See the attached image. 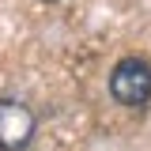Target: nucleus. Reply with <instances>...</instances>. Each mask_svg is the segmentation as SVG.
I'll return each instance as SVG.
<instances>
[{
	"label": "nucleus",
	"mask_w": 151,
	"mask_h": 151,
	"mask_svg": "<svg viewBox=\"0 0 151 151\" xmlns=\"http://www.w3.org/2000/svg\"><path fill=\"white\" fill-rule=\"evenodd\" d=\"M110 94L129 110L147 106L151 102V64L140 60V57H125L110 72Z\"/></svg>",
	"instance_id": "nucleus-1"
},
{
	"label": "nucleus",
	"mask_w": 151,
	"mask_h": 151,
	"mask_svg": "<svg viewBox=\"0 0 151 151\" xmlns=\"http://www.w3.org/2000/svg\"><path fill=\"white\" fill-rule=\"evenodd\" d=\"M34 136V113L23 102L0 98V151H23Z\"/></svg>",
	"instance_id": "nucleus-2"
}]
</instances>
